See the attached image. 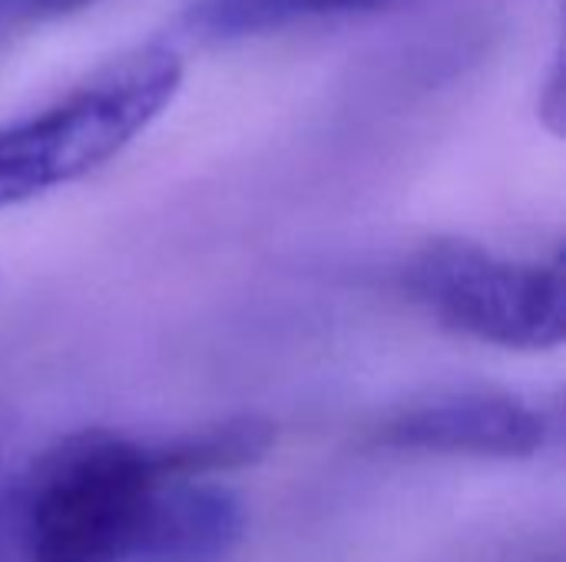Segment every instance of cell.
Wrapping results in <instances>:
<instances>
[{
	"instance_id": "cell-4",
	"label": "cell",
	"mask_w": 566,
	"mask_h": 562,
	"mask_svg": "<svg viewBox=\"0 0 566 562\" xmlns=\"http://www.w3.org/2000/svg\"><path fill=\"white\" fill-rule=\"evenodd\" d=\"M547 414L504 394H471L424 404L398 414L381 431L385 447L468 457H534L547 447Z\"/></svg>"
},
{
	"instance_id": "cell-1",
	"label": "cell",
	"mask_w": 566,
	"mask_h": 562,
	"mask_svg": "<svg viewBox=\"0 0 566 562\" xmlns=\"http://www.w3.org/2000/svg\"><path fill=\"white\" fill-rule=\"evenodd\" d=\"M163 480L156 441L70 434L0 490V550L10 562H133Z\"/></svg>"
},
{
	"instance_id": "cell-5",
	"label": "cell",
	"mask_w": 566,
	"mask_h": 562,
	"mask_svg": "<svg viewBox=\"0 0 566 562\" xmlns=\"http://www.w3.org/2000/svg\"><path fill=\"white\" fill-rule=\"evenodd\" d=\"M242 503L206 480H163L133 562H222L242 540Z\"/></svg>"
},
{
	"instance_id": "cell-2",
	"label": "cell",
	"mask_w": 566,
	"mask_h": 562,
	"mask_svg": "<svg viewBox=\"0 0 566 562\" xmlns=\"http://www.w3.org/2000/svg\"><path fill=\"white\" fill-rule=\"evenodd\" d=\"M182 73L172 46H136L40 109L0 123V209L70 185L116 159L169 109Z\"/></svg>"
},
{
	"instance_id": "cell-9",
	"label": "cell",
	"mask_w": 566,
	"mask_h": 562,
	"mask_svg": "<svg viewBox=\"0 0 566 562\" xmlns=\"http://www.w3.org/2000/svg\"><path fill=\"white\" fill-rule=\"evenodd\" d=\"M564 73H560V63H554V70H551V79H547V86H544V93H541V119L554 129V132H560L564 129Z\"/></svg>"
},
{
	"instance_id": "cell-3",
	"label": "cell",
	"mask_w": 566,
	"mask_h": 562,
	"mask_svg": "<svg viewBox=\"0 0 566 562\" xmlns=\"http://www.w3.org/2000/svg\"><path fill=\"white\" fill-rule=\"evenodd\" d=\"M405 282L444 328L474 341L524 351L564 341L560 262H517L474 242L441 238L411 255Z\"/></svg>"
},
{
	"instance_id": "cell-8",
	"label": "cell",
	"mask_w": 566,
	"mask_h": 562,
	"mask_svg": "<svg viewBox=\"0 0 566 562\" xmlns=\"http://www.w3.org/2000/svg\"><path fill=\"white\" fill-rule=\"evenodd\" d=\"M93 0H0V50H7L13 40L27 36L30 30L70 17Z\"/></svg>"
},
{
	"instance_id": "cell-7",
	"label": "cell",
	"mask_w": 566,
	"mask_h": 562,
	"mask_svg": "<svg viewBox=\"0 0 566 562\" xmlns=\"http://www.w3.org/2000/svg\"><path fill=\"white\" fill-rule=\"evenodd\" d=\"M391 0H192L182 23L209 43H235L265 36L312 17L368 13Z\"/></svg>"
},
{
	"instance_id": "cell-6",
	"label": "cell",
	"mask_w": 566,
	"mask_h": 562,
	"mask_svg": "<svg viewBox=\"0 0 566 562\" xmlns=\"http://www.w3.org/2000/svg\"><path fill=\"white\" fill-rule=\"evenodd\" d=\"M275 427L262 417H229L156 441L159 464L172 480H206L212 474L239 470L269 454Z\"/></svg>"
}]
</instances>
